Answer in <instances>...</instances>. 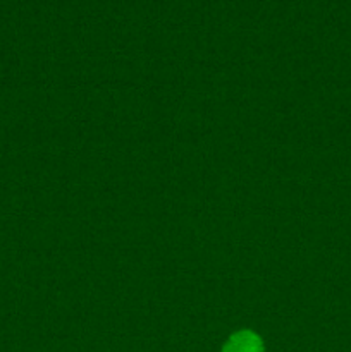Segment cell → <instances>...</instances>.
<instances>
[{"label": "cell", "mask_w": 351, "mask_h": 352, "mask_svg": "<svg viewBox=\"0 0 351 352\" xmlns=\"http://www.w3.org/2000/svg\"><path fill=\"white\" fill-rule=\"evenodd\" d=\"M220 352H265V346L264 340L257 332L243 329L234 332L226 340Z\"/></svg>", "instance_id": "6da1fadb"}]
</instances>
